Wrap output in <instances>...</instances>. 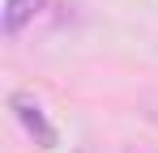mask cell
Returning <instances> with one entry per match:
<instances>
[{
  "label": "cell",
  "instance_id": "cell-1",
  "mask_svg": "<svg viewBox=\"0 0 158 153\" xmlns=\"http://www.w3.org/2000/svg\"><path fill=\"white\" fill-rule=\"evenodd\" d=\"M9 111H13V119L26 128L30 136H34V145L39 149H56L60 145V132L52 128V119L43 115V106H39V98H30V94H9Z\"/></svg>",
  "mask_w": 158,
  "mask_h": 153
},
{
  "label": "cell",
  "instance_id": "cell-2",
  "mask_svg": "<svg viewBox=\"0 0 158 153\" xmlns=\"http://www.w3.org/2000/svg\"><path fill=\"white\" fill-rule=\"evenodd\" d=\"M47 9V0H4V13H0V26H4V38H17L39 13Z\"/></svg>",
  "mask_w": 158,
  "mask_h": 153
},
{
  "label": "cell",
  "instance_id": "cell-4",
  "mask_svg": "<svg viewBox=\"0 0 158 153\" xmlns=\"http://www.w3.org/2000/svg\"><path fill=\"white\" fill-rule=\"evenodd\" d=\"M154 115H158V111H154Z\"/></svg>",
  "mask_w": 158,
  "mask_h": 153
},
{
  "label": "cell",
  "instance_id": "cell-3",
  "mask_svg": "<svg viewBox=\"0 0 158 153\" xmlns=\"http://www.w3.org/2000/svg\"><path fill=\"white\" fill-rule=\"evenodd\" d=\"M77 153H132L128 145H111V140H85Z\"/></svg>",
  "mask_w": 158,
  "mask_h": 153
}]
</instances>
